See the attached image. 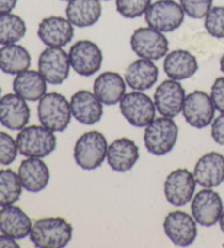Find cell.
Segmentation results:
<instances>
[{
	"mask_svg": "<svg viewBox=\"0 0 224 248\" xmlns=\"http://www.w3.org/2000/svg\"><path fill=\"white\" fill-rule=\"evenodd\" d=\"M30 238L38 248H63L71 241L72 226L64 217H43L34 222Z\"/></svg>",
	"mask_w": 224,
	"mask_h": 248,
	"instance_id": "obj_1",
	"label": "cell"
},
{
	"mask_svg": "<svg viewBox=\"0 0 224 248\" xmlns=\"http://www.w3.org/2000/svg\"><path fill=\"white\" fill-rule=\"evenodd\" d=\"M37 115L40 123L54 132H62L71 122L70 103L63 94L57 92L45 93L38 101Z\"/></svg>",
	"mask_w": 224,
	"mask_h": 248,
	"instance_id": "obj_2",
	"label": "cell"
},
{
	"mask_svg": "<svg viewBox=\"0 0 224 248\" xmlns=\"http://www.w3.org/2000/svg\"><path fill=\"white\" fill-rule=\"evenodd\" d=\"M178 138V127L171 117H158L145 127L144 141L151 155H165L173 150Z\"/></svg>",
	"mask_w": 224,
	"mask_h": 248,
	"instance_id": "obj_3",
	"label": "cell"
},
{
	"mask_svg": "<svg viewBox=\"0 0 224 248\" xmlns=\"http://www.w3.org/2000/svg\"><path fill=\"white\" fill-rule=\"evenodd\" d=\"M16 145L21 155L27 157H45L54 152L57 139L54 131L44 126L32 125L21 129L16 136Z\"/></svg>",
	"mask_w": 224,
	"mask_h": 248,
	"instance_id": "obj_4",
	"label": "cell"
},
{
	"mask_svg": "<svg viewBox=\"0 0 224 248\" xmlns=\"http://www.w3.org/2000/svg\"><path fill=\"white\" fill-rule=\"evenodd\" d=\"M109 144L100 131L91 130L77 140L73 149L76 163L85 170H92L103 164L107 156Z\"/></svg>",
	"mask_w": 224,
	"mask_h": 248,
	"instance_id": "obj_5",
	"label": "cell"
},
{
	"mask_svg": "<svg viewBox=\"0 0 224 248\" xmlns=\"http://www.w3.org/2000/svg\"><path fill=\"white\" fill-rule=\"evenodd\" d=\"M148 27L162 33H170L180 28L185 20L182 6L174 0H157L144 14Z\"/></svg>",
	"mask_w": 224,
	"mask_h": 248,
	"instance_id": "obj_6",
	"label": "cell"
},
{
	"mask_svg": "<svg viewBox=\"0 0 224 248\" xmlns=\"http://www.w3.org/2000/svg\"><path fill=\"white\" fill-rule=\"evenodd\" d=\"M119 109L126 121L137 128H144L156 118L154 102L142 91L126 93L119 102Z\"/></svg>",
	"mask_w": 224,
	"mask_h": 248,
	"instance_id": "obj_7",
	"label": "cell"
},
{
	"mask_svg": "<svg viewBox=\"0 0 224 248\" xmlns=\"http://www.w3.org/2000/svg\"><path fill=\"white\" fill-rule=\"evenodd\" d=\"M130 47L137 56L159 61L169 53V41L160 31L152 28H139L130 37Z\"/></svg>",
	"mask_w": 224,
	"mask_h": 248,
	"instance_id": "obj_8",
	"label": "cell"
},
{
	"mask_svg": "<svg viewBox=\"0 0 224 248\" xmlns=\"http://www.w3.org/2000/svg\"><path fill=\"white\" fill-rule=\"evenodd\" d=\"M69 61L75 72L82 77H91L101 69L103 53L97 44L81 40L76 42L69 49Z\"/></svg>",
	"mask_w": 224,
	"mask_h": 248,
	"instance_id": "obj_9",
	"label": "cell"
},
{
	"mask_svg": "<svg viewBox=\"0 0 224 248\" xmlns=\"http://www.w3.org/2000/svg\"><path fill=\"white\" fill-rule=\"evenodd\" d=\"M38 71L47 83L59 85L68 79L71 65L63 47H47L38 57Z\"/></svg>",
	"mask_w": 224,
	"mask_h": 248,
	"instance_id": "obj_10",
	"label": "cell"
},
{
	"mask_svg": "<svg viewBox=\"0 0 224 248\" xmlns=\"http://www.w3.org/2000/svg\"><path fill=\"white\" fill-rule=\"evenodd\" d=\"M182 112L189 125L197 129H204L212 124L215 108L209 94L196 90L186 95Z\"/></svg>",
	"mask_w": 224,
	"mask_h": 248,
	"instance_id": "obj_11",
	"label": "cell"
},
{
	"mask_svg": "<svg viewBox=\"0 0 224 248\" xmlns=\"http://www.w3.org/2000/svg\"><path fill=\"white\" fill-rule=\"evenodd\" d=\"M221 196L211 188L198 191L192 202V215L198 224L206 228L215 225L223 213Z\"/></svg>",
	"mask_w": 224,
	"mask_h": 248,
	"instance_id": "obj_12",
	"label": "cell"
},
{
	"mask_svg": "<svg viewBox=\"0 0 224 248\" xmlns=\"http://www.w3.org/2000/svg\"><path fill=\"white\" fill-rule=\"evenodd\" d=\"M193 173L187 169H177L171 172L164 182V195L174 207H184L191 202L196 189Z\"/></svg>",
	"mask_w": 224,
	"mask_h": 248,
	"instance_id": "obj_13",
	"label": "cell"
},
{
	"mask_svg": "<svg viewBox=\"0 0 224 248\" xmlns=\"http://www.w3.org/2000/svg\"><path fill=\"white\" fill-rule=\"evenodd\" d=\"M163 229L171 242L179 247L192 245L198 233L195 219L180 210L172 211L165 217Z\"/></svg>",
	"mask_w": 224,
	"mask_h": 248,
	"instance_id": "obj_14",
	"label": "cell"
},
{
	"mask_svg": "<svg viewBox=\"0 0 224 248\" xmlns=\"http://www.w3.org/2000/svg\"><path fill=\"white\" fill-rule=\"evenodd\" d=\"M186 92L178 81L169 79L158 85L154 93V105L159 113L165 117H176L182 113Z\"/></svg>",
	"mask_w": 224,
	"mask_h": 248,
	"instance_id": "obj_15",
	"label": "cell"
},
{
	"mask_svg": "<svg viewBox=\"0 0 224 248\" xmlns=\"http://www.w3.org/2000/svg\"><path fill=\"white\" fill-rule=\"evenodd\" d=\"M75 35L73 24L67 18L51 16L43 19L37 29V36L47 47H64Z\"/></svg>",
	"mask_w": 224,
	"mask_h": 248,
	"instance_id": "obj_16",
	"label": "cell"
},
{
	"mask_svg": "<svg viewBox=\"0 0 224 248\" xmlns=\"http://www.w3.org/2000/svg\"><path fill=\"white\" fill-rule=\"evenodd\" d=\"M31 117L27 101L16 93L0 97V124L10 130H21L28 125Z\"/></svg>",
	"mask_w": 224,
	"mask_h": 248,
	"instance_id": "obj_17",
	"label": "cell"
},
{
	"mask_svg": "<svg viewBox=\"0 0 224 248\" xmlns=\"http://www.w3.org/2000/svg\"><path fill=\"white\" fill-rule=\"evenodd\" d=\"M193 176L197 184L204 188L221 185L224 182V156L218 152L206 153L197 161Z\"/></svg>",
	"mask_w": 224,
	"mask_h": 248,
	"instance_id": "obj_18",
	"label": "cell"
},
{
	"mask_svg": "<svg viewBox=\"0 0 224 248\" xmlns=\"http://www.w3.org/2000/svg\"><path fill=\"white\" fill-rule=\"evenodd\" d=\"M72 116L84 125H94L102 119L103 103L96 95L87 90H80L71 96Z\"/></svg>",
	"mask_w": 224,
	"mask_h": 248,
	"instance_id": "obj_19",
	"label": "cell"
},
{
	"mask_svg": "<svg viewBox=\"0 0 224 248\" xmlns=\"http://www.w3.org/2000/svg\"><path fill=\"white\" fill-rule=\"evenodd\" d=\"M106 159L115 172L126 173L139 160V148L129 138H118L109 145Z\"/></svg>",
	"mask_w": 224,
	"mask_h": 248,
	"instance_id": "obj_20",
	"label": "cell"
},
{
	"mask_svg": "<svg viewBox=\"0 0 224 248\" xmlns=\"http://www.w3.org/2000/svg\"><path fill=\"white\" fill-rule=\"evenodd\" d=\"M18 175L23 188L29 192L44 190L50 178L48 166L38 157H28L21 162Z\"/></svg>",
	"mask_w": 224,
	"mask_h": 248,
	"instance_id": "obj_21",
	"label": "cell"
},
{
	"mask_svg": "<svg viewBox=\"0 0 224 248\" xmlns=\"http://www.w3.org/2000/svg\"><path fill=\"white\" fill-rule=\"evenodd\" d=\"M93 93L104 105H115L126 94V81L118 72L105 71L94 81Z\"/></svg>",
	"mask_w": 224,
	"mask_h": 248,
	"instance_id": "obj_22",
	"label": "cell"
},
{
	"mask_svg": "<svg viewBox=\"0 0 224 248\" xmlns=\"http://www.w3.org/2000/svg\"><path fill=\"white\" fill-rule=\"evenodd\" d=\"M30 217L20 207L9 204L0 210V232L15 239H22L30 235L32 229Z\"/></svg>",
	"mask_w": 224,
	"mask_h": 248,
	"instance_id": "obj_23",
	"label": "cell"
},
{
	"mask_svg": "<svg viewBox=\"0 0 224 248\" xmlns=\"http://www.w3.org/2000/svg\"><path fill=\"white\" fill-rule=\"evenodd\" d=\"M159 69L153 61L140 58L132 62L125 71V81L132 90L145 91L157 83Z\"/></svg>",
	"mask_w": 224,
	"mask_h": 248,
	"instance_id": "obj_24",
	"label": "cell"
},
{
	"mask_svg": "<svg viewBox=\"0 0 224 248\" xmlns=\"http://www.w3.org/2000/svg\"><path fill=\"white\" fill-rule=\"evenodd\" d=\"M163 69L170 79L176 81L186 80L197 72L198 62L188 50L175 49L167 53L163 62Z\"/></svg>",
	"mask_w": 224,
	"mask_h": 248,
	"instance_id": "obj_25",
	"label": "cell"
},
{
	"mask_svg": "<svg viewBox=\"0 0 224 248\" xmlns=\"http://www.w3.org/2000/svg\"><path fill=\"white\" fill-rule=\"evenodd\" d=\"M101 16V0H69L66 7L67 19L77 28L92 27Z\"/></svg>",
	"mask_w": 224,
	"mask_h": 248,
	"instance_id": "obj_26",
	"label": "cell"
},
{
	"mask_svg": "<svg viewBox=\"0 0 224 248\" xmlns=\"http://www.w3.org/2000/svg\"><path fill=\"white\" fill-rule=\"evenodd\" d=\"M47 81L40 71L25 70L16 75L12 83V88L16 94L24 98L25 101H40L46 93Z\"/></svg>",
	"mask_w": 224,
	"mask_h": 248,
	"instance_id": "obj_27",
	"label": "cell"
},
{
	"mask_svg": "<svg viewBox=\"0 0 224 248\" xmlns=\"http://www.w3.org/2000/svg\"><path fill=\"white\" fill-rule=\"evenodd\" d=\"M31 55L20 44L2 45L0 48V70L7 75L16 76L31 66Z\"/></svg>",
	"mask_w": 224,
	"mask_h": 248,
	"instance_id": "obj_28",
	"label": "cell"
},
{
	"mask_svg": "<svg viewBox=\"0 0 224 248\" xmlns=\"http://www.w3.org/2000/svg\"><path fill=\"white\" fill-rule=\"evenodd\" d=\"M25 21L15 14L0 15V45L20 42L27 34Z\"/></svg>",
	"mask_w": 224,
	"mask_h": 248,
	"instance_id": "obj_29",
	"label": "cell"
},
{
	"mask_svg": "<svg viewBox=\"0 0 224 248\" xmlns=\"http://www.w3.org/2000/svg\"><path fill=\"white\" fill-rule=\"evenodd\" d=\"M22 183L18 173L10 169L0 170V207L14 204L22 195Z\"/></svg>",
	"mask_w": 224,
	"mask_h": 248,
	"instance_id": "obj_30",
	"label": "cell"
},
{
	"mask_svg": "<svg viewBox=\"0 0 224 248\" xmlns=\"http://www.w3.org/2000/svg\"><path fill=\"white\" fill-rule=\"evenodd\" d=\"M151 3V0H116V9L124 18L136 19L144 16Z\"/></svg>",
	"mask_w": 224,
	"mask_h": 248,
	"instance_id": "obj_31",
	"label": "cell"
},
{
	"mask_svg": "<svg viewBox=\"0 0 224 248\" xmlns=\"http://www.w3.org/2000/svg\"><path fill=\"white\" fill-rule=\"evenodd\" d=\"M205 28L211 36L224 38V7H212L205 16Z\"/></svg>",
	"mask_w": 224,
	"mask_h": 248,
	"instance_id": "obj_32",
	"label": "cell"
},
{
	"mask_svg": "<svg viewBox=\"0 0 224 248\" xmlns=\"http://www.w3.org/2000/svg\"><path fill=\"white\" fill-rule=\"evenodd\" d=\"M16 141L5 131H0V165H10L18 155Z\"/></svg>",
	"mask_w": 224,
	"mask_h": 248,
	"instance_id": "obj_33",
	"label": "cell"
},
{
	"mask_svg": "<svg viewBox=\"0 0 224 248\" xmlns=\"http://www.w3.org/2000/svg\"><path fill=\"white\" fill-rule=\"evenodd\" d=\"M213 0H179L185 15L192 19H204L212 8Z\"/></svg>",
	"mask_w": 224,
	"mask_h": 248,
	"instance_id": "obj_34",
	"label": "cell"
},
{
	"mask_svg": "<svg viewBox=\"0 0 224 248\" xmlns=\"http://www.w3.org/2000/svg\"><path fill=\"white\" fill-rule=\"evenodd\" d=\"M210 97L215 109L220 113H224V77L215 79L211 87Z\"/></svg>",
	"mask_w": 224,
	"mask_h": 248,
	"instance_id": "obj_35",
	"label": "cell"
},
{
	"mask_svg": "<svg viewBox=\"0 0 224 248\" xmlns=\"http://www.w3.org/2000/svg\"><path fill=\"white\" fill-rule=\"evenodd\" d=\"M211 137L215 143L224 147V113L213 119L211 125Z\"/></svg>",
	"mask_w": 224,
	"mask_h": 248,
	"instance_id": "obj_36",
	"label": "cell"
},
{
	"mask_svg": "<svg viewBox=\"0 0 224 248\" xmlns=\"http://www.w3.org/2000/svg\"><path fill=\"white\" fill-rule=\"evenodd\" d=\"M20 245L15 238L8 236L6 234L0 235V248H19Z\"/></svg>",
	"mask_w": 224,
	"mask_h": 248,
	"instance_id": "obj_37",
	"label": "cell"
},
{
	"mask_svg": "<svg viewBox=\"0 0 224 248\" xmlns=\"http://www.w3.org/2000/svg\"><path fill=\"white\" fill-rule=\"evenodd\" d=\"M18 0H0V15L9 14L15 9Z\"/></svg>",
	"mask_w": 224,
	"mask_h": 248,
	"instance_id": "obj_38",
	"label": "cell"
},
{
	"mask_svg": "<svg viewBox=\"0 0 224 248\" xmlns=\"http://www.w3.org/2000/svg\"><path fill=\"white\" fill-rule=\"evenodd\" d=\"M219 224H220V229H221V231L224 233V211H223V213H222L221 217H220Z\"/></svg>",
	"mask_w": 224,
	"mask_h": 248,
	"instance_id": "obj_39",
	"label": "cell"
},
{
	"mask_svg": "<svg viewBox=\"0 0 224 248\" xmlns=\"http://www.w3.org/2000/svg\"><path fill=\"white\" fill-rule=\"evenodd\" d=\"M220 69H221V71L224 74V54L222 55L221 59H220Z\"/></svg>",
	"mask_w": 224,
	"mask_h": 248,
	"instance_id": "obj_40",
	"label": "cell"
},
{
	"mask_svg": "<svg viewBox=\"0 0 224 248\" xmlns=\"http://www.w3.org/2000/svg\"><path fill=\"white\" fill-rule=\"evenodd\" d=\"M0 95H1V87H0Z\"/></svg>",
	"mask_w": 224,
	"mask_h": 248,
	"instance_id": "obj_41",
	"label": "cell"
},
{
	"mask_svg": "<svg viewBox=\"0 0 224 248\" xmlns=\"http://www.w3.org/2000/svg\"><path fill=\"white\" fill-rule=\"evenodd\" d=\"M101 1H110V0H101Z\"/></svg>",
	"mask_w": 224,
	"mask_h": 248,
	"instance_id": "obj_42",
	"label": "cell"
},
{
	"mask_svg": "<svg viewBox=\"0 0 224 248\" xmlns=\"http://www.w3.org/2000/svg\"><path fill=\"white\" fill-rule=\"evenodd\" d=\"M63 1H69V0H63Z\"/></svg>",
	"mask_w": 224,
	"mask_h": 248,
	"instance_id": "obj_43",
	"label": "cell"
}]
</instances>
